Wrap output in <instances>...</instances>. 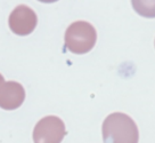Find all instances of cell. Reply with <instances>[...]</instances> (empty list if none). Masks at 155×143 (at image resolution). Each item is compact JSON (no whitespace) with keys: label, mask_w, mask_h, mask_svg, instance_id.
<instances>
[{"label":"cell","mask_w":155,"mask_h":143,"mask_svg":"<svg viewBox=\"0 0 155 143\" xmlns=\"http://www.w3.org/2000/svg\"><path fill=\"white\" fill-rule=\"evenodd\" d=\"M38 23V17L33 9L25 5H19L9 15L10 30L17 36H28L32 33Z\"/></svg>","instance_id":"4"},{"label":"cell","mask_w":155,"mask_h":143,"mask_svg":"<svg viewBox=\"0 0 155 143\" xmlns=\"http://www.w3.org/2000/svg\"><path fill=\"white\" fill-rule=\"evenodd\" d=\"M137 14L147 19L155 17V0H131Z\"/></svg>","instance_id":"6"},{"label":"cell","mask_w":155,"mask_h":143,"mask_svg":"<svg viewBox=\"0 0 155 143\" xmlns=\"http://www.w3.org/2000/svg\"><path fill=\"white\" fill-rule=\"evenodd\" d=\"M25 100L24 87L17 81H7L0 87V108L15 110Z\"/></svg>","instance_id":"5"},{"label":"cell","mask_w":155,"mask_h":143,"mask_svg":"<svg viewBox=\"0 0 155 143\" xmlns=\"http://www.w3.org/2000/svg\"><path fill=\"white\" fill-rule=\"evenodd\" d=\"M104 143H138V127L131 117L122 112L108 114L102 127Z\"/></svg>","instance_id":"1"},{"label":"cell","mask_w":155,"mask_h":143,"mask_svg":"<svg viewBox=\"0 0 155 143\" xmlns=\"http://www.w3.org/2000/svg\"><path fill=\"white\" fill-rule=\"evenodd\" d=\"M66 134L63 120L56 116H47L39 120L33 129L34 143H61Z\"/></svg>","instance_id":"3"},{"label":"cell","mask_w":155,"mask_h":143,"mask_svg":"<svg viewBox=\"0 0 155 143\" xmlns=\"http://www.w3.org/2000/svg\"><path fill=\"white\" fill-rule=\"evenodd\" d=\"M97 32L90 23L78 21L70 25L65 32V47L74 54H86L94 48Z\"/></svg>","instance_id":"2"},{"label":"cell","mask_w":155,"mask_h":143,"mask_svg":"<svg viewBox=\"0 0 155 143\" xmlns=\"http://www.w3.org/2000/svg\"><path fill=\"white\" fill-rule=\"evenodd\" d=\"M39 1H41V2H45V4H51V2H55V1H57V0H39Z\"/></svg>","instance_id":"7"},{"label":"cell","mask_w":155,"mask_h":143,"mask_svg":"<svg viewBox=\"0 0 155 143\" xmlns=\"http://www.w3.org/2000/svg\"><path fill=\"white\" fill-rule=\"evenodd\" d=\"M4 84H5V79H4V77H2V74L0 73V87H1Z\"/></svg>","instance_id":"8"}]
</instances>
